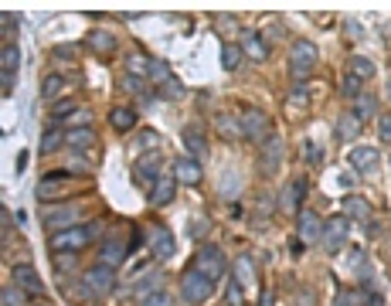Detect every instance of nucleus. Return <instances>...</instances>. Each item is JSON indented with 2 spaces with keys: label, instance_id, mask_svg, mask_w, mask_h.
<instances>
[{
  "label": "nucleus",
  "instance_id": "13d9d810",
  "mask_svg": "<svg viewBox=\"0 0 391 306\" xmlns=\"http://www.w3.org/2000/svg\"><path fill=\"white\" fill-rule=\"evenodd\" d=\"M28 160H31V153L24 150L21 156H17V170H24V167H28Z\"/></svg>",
  "mask_w": 391,
  "mask_h": 306
},
{
  "label": "nucleus",
  "instance_id": "dca6fc26",
  "mask_svg": "<svg viewBox=\"0 0 391 306\" xmlns=\"http://www.w3.org/2000/svg\"><path fill=\"white\" fill-rule=\"evenodd\" d=\"M174 177L177 184H188V187H197L201 177H204V170H201V163H197L194 156H174Z\"/></svg>",
  "mask_w": 391,
  "mask_h": 306
},
{
  "label": "nucleus",
  "instance_id": "72a5a7b5",
  "mask_svg": "<svg viewBox=\"0 0 391 306\" xmlns=\"http://www.w3.org/2000/svg\"><path fill=\"white\" fill-rule=\"evenodd\" d=\"M147 82H153V86L170 82V65H167L163 58H150V68H147Z\"/></svg>",
  "mask_w": 391,
  "mask_h": 306
},
{
  "label": "nucleus",
  "instance_id": "37998d69",
  "mask_svg": "<svg viewBox=\"0 0 391 306\" xmlns=\"http://www.w3.org/2000/svg\"><path fill=\"white\" fill-rule=\"evenodd\" d=\"M82 106L78 102H55V109H51V120H55V126L65 120V113H78Z\"/></svg>",
  "mask_w": 391,
  "mask_h": 306
},
{
  "label": "nucleus",
  "instance_id": "aec40b11",
  "mask_svg": "<svg viewBox=\"0 0 391 306\" xmlns=\"http://www.w3.org/2000/svg\"><path fill=\"white\" fill-rule=\"evenodd\" d=\"M231 279L242 286V289H249V286H256V259L249 255V252H242L238 259H235V269H231Z\"/></svg>",
  "mask_w": 391,
  "mask_h": 306
},
{
  "label": "nucleus",
  "instance_id": "79ce46f5",
  "mask_svg": "<svg viewBox=\"0 0 391 306\" xmlns=\"http://www.w3.org/2000/svg\"><path fill=\"white\" fill-rule=\"evenodd\" d=\"M157 95H160V99H174V102H177V99H184V86H181L177 79H170V82H163V86H160V92H157Z\"/></svg>",
  "mask_w": 391,
  "mask_h": 306
},
{
  "label": "nucleus",
  "instance_id": "2f4dec72",
  "mask_svg": "<svg viewBox=\"0 0 391 306\" xmlns=\"http://www.w3.org/2000/svg\"><path fill=\"white\" fill-rule=\"evenodd\" d=\"M351 269L358 273L360 286L371 282V262H367V252H364V248H354V252H351Z\"/></svg>",
  "mask_w": 391,
  "mask_h": 306
},
{
  "label": "nucleus",
  "instance_id": "bf43d9fd",
  "mask_svg": "<svg viewBox=\"0 0 391 306\" xmlns=\"http://www.w3.org/2000/svg\"><path fill=\"white\" fill-rule=\"evenodd\" d=\"M303 248H306V245L299 242V239H293V255H303Z\"/></svg>",
  "mask_w": 391,
  "mask_h": 306
},
{
  "label": "nucleus",
  "instance_id": "473e14b6",
  "mask_svg": "<svg viewBox=\"0 0 391 306\" xmlns=\"http://www.w3.org/2000/svg\"><path fill=\"white\" fill-rule=\"evenodd\" d=\"M160 289H163V273L140 275V282H136V296H140V300H147L150 293H160Z\"/></svg>",
  "mask_w": 391,
  "mask_h": 306
},
{
  "label": "nucleus",
  "instance_id": "f03ea898",
  "mask_svg": "<svg viewBox=\"0 0 391 306\" xmlns=\"http://www.w3.org/2000/svg\"><path fill=\"white\" fill-rule=\"evenodd\" d=\"M82 296H109L113 289H116V269H109V266H102L96 262L92 269H85L82 273Z\"/></svg>",
  "mask_w": 391,
  "mask_h": 306
},
{
  "label": "nucleus",
  "instance_id": "7c9ffc66",
  "mask_svg": "<svg viewBox=\"0 0 391 306\" xmlns=\"http://www.w3.org/2000/svg\"><path fill=\"white\" fill-rule=\"evenodd\" d=\"M215 126H218V133H222V136H228V140H245L242 122L231 120L228 113H218V116H215Z\"/></svg>",
  "mask_w": 391,
  "mask_h": 306
},
{
  "label": "nucleus",
  "instance_id": "20e7f679",
  "mask_svg": "<svg viewBox=\"0 0 391 306\" xmlns=\"http://www.w3.org/2000/svg\"><path fill=\"white\" fill-rule=\"evenodd\" d=\"M191 269H197L201 275H208L211 282H218L222 275H225V252L218 248V245H201L194 252V262H191Z\"/></svg>",
  "mask_w": 391,
  "mask_h": 306
},
{
  "label": "nucleus",
  "instance_id": "f257e3e1",
  "mask_svg": "<svg viewBox=\"0 0 391 306\" xmlns=\"http://www.w3.org/2000/svg\"><path fill=\"white\" fill-rule=\"evenodd\" d=\"M89 242H92V235H89V228H85V225H75V228L51 232V235H48V248H51L55 255H65V252L78 255V252H82Z\"/></svg>",
  "mask_w": 391,
  "mask_h": 306
},
{
  "label": "nucleus",
  "instance_id": "393cba45",
  "mask_svg": "<svg viewBox=\"0 0 391 306\" xmlns=\"http://www.w3.org/2000/svg\"><path fill=\"white\" fill-rule=\"evenodd\" d=\"M344 218H351V221H371V204L358 198V194H347L344 198Z\"/></svg>",
  "mask_w": 391,
  "mask_h": 306
},
{
  "label": "nucleus",
  "instance_id": "4c0bfd02",
  "mask_svg": "<svg viewBox=\"0 0 391 306\" xmlns=\"http://www.w3.org/2000/svg\"><path fill=\"white\" fill-rule=\"evenodd\" d=\"M360 303H364L360 289H337V296H333V306H360Z\"/></svg>",
  "mask_w": 391,
  "mask_h": 306
},
{
  "label": "nucleus",
  "instance_id": "6e6d98bb",
  "mask_svg": "<svg viewBox=\"0 0 391 306\" xmlns=\"http://www.w3.org/2000/svg\"><path fill=\"white\" fill-rule=\"evenodd\" d=\"M215 21H218V28H228V31H235V28H238V21H235L231 14H218Z\"/></svg>",
  "mask_w": 391,
  "mask_h": 306
},
{
  "label": "nucleus",
  "instance_id": "7ed1b4c3",
  "mask_svg": "<svg viewBox=\"0 0 391 306\" xmlns=\"http://www.w3.org/2000/svg\"><path fill=\"white\" fill-rule=\"evenodd\" d=\"M215 286H218V282H211L208 275H201L197 269H188V273L181 275V296H184V303L204 306L208 300H211Z\"/></svg>",
  "mask_w": 391,
  "mask_h": 306
},
{
  "label": "nucleus",
  "instance_id": "09e8293b",
  "mask_svg": "<svg viewBox=\"0 0 391 306\" xmlns=\"http://www.w3.org/2000/svg\"><path fill=\"white\" fill-rule=\"evenodd\" d=\"M378 140H381V143H391V113L388 116H378Z\"/></svg>",
  "mask_w": 391,
  "mask_h": 306
},
{
  "label": "nucleus",
  "instance_id": "9b49d317",
  "mask_svg": "<svg viewBox=\"0 0 391 306\" xmlns=\"http://www.w3.org/2000/svg\"><path fill=\"white\" fill-rule=\"evenodd\" d=\"M160 163H163L160 150H153L150 156L136 160V167H133V177H136V184H140V187H150V191H153V184L163 177V174H160Z\"/></svg>",
  "mask_w": 391,
  "mask_h": 306
},
{
  "label": "nucleus",
  "instance_id": "5701e85b",
  "mask_svg": "<svg viewBox=\"0 0 391 306\" xmlns=\"http://www.w3.org/2000/svg\"><path fill=\"white\" fill-rule=\"evenodd\" d=\"M136 122H140V116H136V109H130V106H116V109L109 113V126H113L116 133H130Z\"/></svg>",
  "mask_w": 391,
  "mask_h": 306
},
{
  "label": "nucleus",
  "instance_id": "c85d7f7f",
  "mask_svg": "<svg viewBox=\"0 0 391 306\" xmlns=\"http://www.w3.org/2000/svg\"><path fill=\"white\" fill-rule=\"evenodd\" d=\"M354 116H358L360 122L371 120V116H378V99H374V95H371L367 89H364L358 99H354Z\"/></svg>",
  "mask_w": 391,
  "mask_h": 306
},
{
  "label": "nucleus",
  "instance_id": "412c9836",
  "mask_svg": "<svg viewBox=\"0 0 391 306\" xmlns=\"http://www.w3.org/2000/svg\"><path fill=\"white\" fill-rule=\"evenodd\" d=\"M184 147H188V156H194L197 163L208 160V136H204L197 126H188V129H184Z\"/></svg>",
  "mask_w": 391,
  "mask_h": 306
},
{
  "label": "nucleus",
  "instance_id": "2eb2a0df",
  "mask_svg": "<svg viewBox=\"0 0 391 306\" xmlns=\"http://www.w3.org/2000/svg\"><path fill=\"white\" fill-rule=\"evenodd\" d=\"M303 198H306V181L296 177L286 184V191L279 194V211L283 214H299L303 211Z\"/></svg>",
  "mask_w": 391,
  "mask_h": 306
},
{
  "label": "nucleus",
  "instance_id": "4be33fe9",
  "mask_svg": "<svg viewBox=\"0 0 391 306\" xmlns=\"http://www.w3.org/2000/svg\"><path fill=\"white\" fill-rule=\"evenodd\" d=\"M65 136H68V129H62V126H48L44 129V136H41V147H38V153L41 156H48V153H58L62 150V143H65Z\"/></svg>",
  "mask_w": 391,
  "mask_h": 306
},
{
  "label": "nucleus",
  "instance_id": "f704fd0d",
  "mask_svg": "<svg viewBox=\"0 0 391 306\" xmlns=\"http://www.w3.org/2000/svg\"><path fill=\"white\" fill-rule=\"evenodd\" d=\"M358 129H360V120L354 113H347V116H340V122H337V140H354Z\"/></svg>",
  "mask_w": 391,
  "mask_h": 306
},
{
  "label": "nucleus",
  "instance_id": "9d476101",
  "mask_svg": "<svg viewBox=\"0 0 391 306\" xmlns=\"http://www.w3.org/2000/svg\"><path fill=\"white\" fill-rule=\"evenodd\" d=\"M283 153H286L283 150V140H279L276 133L259 147V170L265 174V177H272V174L283 167Z\"/></svg>",
  "mask_w": 391,
  "mask_h": 306
},
{
  "label": "nucleus",
  "instance_id": "bb28decb",
  "mask_svg": "<svg viewBox=\"0 0 391 306\" xmlns=\"http://www.w3.org/2000/svg\"><path fill=\"white\" fill-rule=\"evenodd\" d=\"M65 86L68 82H65V75H62V72L44 75V82H41V99H44V102H55V99L65 92Z\"/></svg>",
  "mask_w": 391,
  "mask_h": 306
},
{
  "label": "nucleus",
  "instance_id": "3c124183",
  "mask_svg": "<svg viewBox=\"0 0 391 306\" xmlns=\"http://www.w3.org/2000/svg\"><path fill=\"white\" fill-rule=\"evenodd\" d=\"M303 156H306L310 163H320V147H317L313 140H306V143H303Z\"/></svg>",
  "mask_w": 391,
  "mask_h": 306
},
{
  "label": "nucleus",
  "instance_id": "e433bc0d",
  "mask_svg": "<svg viewBox=\"0 0 391 306\" xmlns=\"http://www.w3.org/2000/svg\"><path fill=\"white\" fill-rule=\"evenodd\" d=\"M147 68H150V58H143V55H136V51H133L130 58H126V75L147 79Z\"/></svg>",
  "mask_w": 391,
  "mask_h": 306
},
{
  "label": "nucleus",
  "instance_id": "864d4df0",
  "mask_svg": "<svg viewBox=\"0 0 391 306\" xmlns=\"http://www.w3.org/2000/svg\"><path fill=\"white\" fill-rule=\"evenodd\" d=\"M0 92H3V99L14 92V75H7V72H0Z\"/></svg>",
  "mask_w": 391,
  "mask_h": 306
},
{
  "label": "nucleus",
  "instance_id": "c9c22d12",
  "mask_svg": "<svg viewBox=\"0 0 391 306\" xmlns=\"http://www.w3.org/2000/svg\"><path fill=\"white\" fill-rule=\"evenodd\" d=\"M0 61H3V72H7V75H14V72H17V65H21V48H17V45H3Z\"/></svg>",
  "mask_w": 391,
  "mask_h": 306
},
{
  "label": "nucleus",
  "instance_id": "ea45409f",
  "mask_svg": "<svg viewBox=\"0 0 391 306\" xmlns=\"http://www.w3.org/2000/svg\"><path fill=\"white\" fill-rule=\"evenodd\" d=\"M0 306H24V289L3 286V289H0Z\"/></svg>",
  "mask_w": 391,
  "mask_h": 306
},
{
  "label": "nucleus",
  "instance_id": "39448f33",
  "mask_svg": "<svg viewBox=\"0 0 391 306\" xmlns=\"http://www.w3.org/2000/svg\"><path fill=\"white\" fill-rule=\"evenodd\" d=\"M317 58H320L317 45H313V41H306V38H299V41H293V48H290V72L303 82V79L317 68Z\"/></svg>",
  "mask_w": 391,
  "mask_h": 306
},
{
  "label": "nucleus",
  "instance_id": "423d86ee",
  "mask_svg": "<svg viewBox=\"0 0 391 306\" xmlns=\"http://www.w3.org/2000/svg\"><path fill=\"white\" fill-rule=\"evenodd\" d=\"M238 122H242L245 140H252V143H259V147L272 136V122H269V116L259 113V109H245V113L238 116Z\"/></svg>",
  "mask_w": 391,
  "mask_h": 306
},
{
  "label": "nucleus",
  "instance_id": "ddd939ff",
  "mask_svg": "<svg viewBox=\"0 0 391 306\" xmlns=\"http://www.w3.org/2000/svg\"><path fill=\"white\" fill-rule=\"evenodd\" d=\"M150 252H153V259H160V262L174 259V255H177V242H174V232H170V228H163V225L150 228Z\"/></svg>",
  "mask_w": 391,
  "mask_h": 306
},
{
  "label": "nucleus",
  "instance_id": "c03bdc74",
  "mask_svg": "<svg viewBox=\"0 0 391 306\" xmlns=\"http://www.w3.org/2000/svg\"><path fill=\"white\" fill-rule=\"evenodd\" d=\"M140 306H174V300L167 289H160V293H150L147 300H140Z\"/></svg>",
  "mask_w": 391,
  "mask_h": 306
},
{
  "label": "nucleus",
  "instance_id": "603ef678",
  "mask_svg": "<svg viewBox=\"0 0 391 306\" xmlns=\"http://www.w3.org/2000/svg\"><path fill=\"white\" fill-rule=\"evenodd\" d=\"M51 55H55V58H75V55H78V48H75V45H58Z\"/></svg>",
  "mask_w": 391,
  "mask_h": 306
},
{
  "label": "nucleus",
  "instance_id": "c756f323",
  "mask_svg": "<svg viewBox=\"0 0 391 306\" xmlns=\"http://www.w3.org/2000/svg\"><path fill=\"white\" fill-rule=\"evenodd\" d=\"M242 61H245V51H242L235 41H225V48H222V68H225V72H238Z\"/></svg>",
  "mask_w": 391,
  "mask_h": 306
},
{
  "label": "nucleus",
  "instance_id": "de8ad7c7",
  "mask_svg": "<svg viewBox=\"0 0 391 306\" xmlns=\"http://www.w3.org/2000/svg\"><path fill=\"white\" fill-rule=\"evenodd\" d=\"M75 262H78V255H72V252H65V255H55V269H58V273L75 269Z\"/></svg>",
  "mask_w": 391,
  "mask_h": 306
},
{
  "label": "nucleus",
  "instance_id": "1a4fd4ad",
  "mask_svg": "<svg viewBox=\"0 0 391 306\" xmlns=\"http://www.w3.org/2000/svg\"><path fill=\"white\" fill-rule=\"evenodd\" d=\"M78 214L82 208L78 204H62V208H44V228L48 232H65V228H75L78 225Z\"/></svg>",
  "mask_w": 391,
  "mask_h": 306
},
{
  "label": "nucleus",
  "instance_id": "0eeeda50",
  "mask_svg": "<svg viewBox=\"0 0 391 306\" xmlns=\"http://www.w3.org/2000/svg\"><path fill=\"white\" fill-rule=\"evenodd\" d=\"M296 239H299L303 245L324 242V218L313 211V208H310V211L303 208V211L296 214Z\"/></svg>",
  "mask_w": 391,
  "mask_h": 306
},
{
  "label": "nucleus",
  "instance_id": "cd10ccee",
  "mask_svg": "<svg viewBox=\"0 0 391 306\" xmlns=\"http://www.w3.org/2000/svg\"><path fill=\"white\" fill-rule=\"evenodd\" d=\"M85 45L99 51V55H109V51H116V34H109V31H92L89 38H85Z\"/></svg>",
  "mask_w": 391,
  "mask_h": 306
},
{
  "label": "nucleus",
  "instance_id": "6e6552de",
  "mask_svg": "<svg viewBox=\"0 0 391 306\" xmlns=\"http://www.w3.org/2000/svg\"><path fill=\"white\" fill-rule=\"evenodd\" d=\"M347 239H351V218L337 214V218L324 221V248L330 255H337V252L347 245Z\"/></svg>",
  "mask_w": 391,
  "mask_h": 306
},
{
  "label": "nucleus",
  "instance_id": "8fccbe9b",
  "mask_svg": "<svg viewBox=\"0 0 391 306\" xmlns=\"http://www.w3.org/2000/svg\"><path fill=\"white\" fill-rule=\"evenodd\" d=\"M306 102H310V92H306V86L299 82V86L290 92V106H306Z\"/></svg>",
  "mask_w": 391,
  "mask_h": 306
},
{
  "label": "nucleus",
  "instance_id": "4d7b16f0",
  "mask_svg": "<svg viewBox=\"0 0 391 306\" xmlns=\"http://www.w3.org/2000/svg\"><path fill=\"white\" fill-rule=\"evenodd\" d=\"M296 303H299V306H313V289H299Z\"/></svg>",
  "mask_w": 391,
  "mask_h": 306
},
{
  "label": "nucleus",
  "instance_id": "5fc2aeb1",
  "mask_svg": "<svg viewBox=\"0 0 391 306\" xmlns=\"http://www.w3.org/2000/svg\"><path fill=\"white\" fill-rule=\"evenodd\" d=\"M0 24H3V34H14V28H17V17H14V14H0Z\"/></svg>",
  "mask_w": 391,
  "mask_h": 306
},
{
  "label": "nucleus",
  "instance_id": "a878e982",
  "mask_svg": "<svg viewBox=\"0 0 391 306\" xmlns=\"http://www.w3.org/2000/svg\"><path fill=\"white\" fill-rule=\"evenodd\" d=\"M347 75H354L358 82H371L374 79V61L364 55H351L347 58Z\"/></svg>",
  "mask_w": 391,
  "mask_h": 306
},
{
  "label": "nucleus",
  "instance_id": "6ab92c4d",
  "mask_svg": "<svg viewBox=\"0 0 391 306\" xmlns=\"http://www.w3.org/2000/svg\"><path fill=\"white\" fill-rule=\"evenodd\" d=\"M174 194H177V177L174 174H163L160 181L153 184V191H150V204L153 208H167L174 201Z\"/></svg>",
  "mask_w": 391,
  "mask_h": 306
},
{
  "label": "nucleus",
  "instance_id": "a18cd8bd",
  "mask_svg": "<svg viewBox=\"0 0 391 306\" xmlns=\"http://www.w3.org/2000/svg\"><path fill=\"white\" fill-rule=\"evenodd\" d=\"M344 95H347V99H358L360 92H364V82H358V79H354V75H347V79H344Z\"/></svg>",
  "mask_w": 391,
  "mask_h": 306
},
{
  "label": "nucleus",
  "instance_id": "4468645a",
  "mask_svg": "<svg viewBox=\"0 0 391 306\" xmlns=\"http://www.w3.org/2000/svg\"><path fill=\"white\" fill-rule=\"evenodd\" d=\"M351 167H354L358 174H374V170L381 167V150L371 147V143H360V147L351 150Z\"/></svg>",
  "mask_w": 391,
  "mask_h": 306
},
{
  "label": "nucleus",
  "instance_id": "a211bd4d",
  "mask_svg": "<svg viewBox=\"0 0 391 306\" xmlns=\"http://www.w3.org/2000/svg\"><path fill=\"white\" fill-rule=\"evenodd\" d=\"M238 48L245 51V58H252V61H265V58H269V41L262 38L259 31H242Z\"/></svg>",
  "mask_w": 391,
  "mask_h": 306
},
{
  "label": "nucleus",
  "instance_id": "a19ab883",
  "mask_svg": "<svg viewBox=\"0 0 391 306\" xmlns=\"http://www.w3.org/2000/svg\"><path fill=\"white\" fill-rule=\"evenodd\" d=\"M211 232V221H208V214H201V218H191V228H188V235L194 239V242H201L204 235Z\"/></svg>",
  "mask_w": 391,
  "mask_h": 306
},
{
  "label": "nucleus",
  "instance_id": "f8f14e48",
  "mask_svg": "<svg viewBox=\"0 0 391 306\" xmlns=\"http://www.w3.org/2000/svg\"><path fill=\"white\" fill-rule=\"evenodd\" d=\"M10 279H14V286H17V289H24L28 296H44V282H41L38 269L28 266V262L14 266V269H10Z\"/></svg>",
  "mask_w": 391,
  "mask_h": 306
},
{
  "label": "nucleus",
  "instance_id": "b1692460",
  "mask_svg": "<svg viewBox=\"0 0 391 306\" xmlns=\"http://www.w3.org/2000/svg\"><path fill=\"white\" fill-rule=\"evenodd\" d=\"M92 143H96V129H92V126H78V129H68L65 147H72V150H92Z\"/></svg>",
  "mask_w": 391,
  "mask_h": 306
},
{
  "label": "nucleus",
  "instance_id": "f3484780",
  "mask_svg": "<svg viewBox=\"0 0 391 306\" xmlns=\"http://www.w3.org/2000/svg\"><path fill=\"white\" fill-rule=\"evenodd\" d=\"M126 255H130V248L119 242V239H106V242L99 245V262L109 266V269H119L126 262Z\"/></svg>",
  "mask_w": 391,
  "mask_h": 306
},
{
  "label": "nucleus",
  "instance_id": "49530a36",
  "mask_svg": "<svg viewBox=\"0 0 391 306\" xmlns=\"http://www.w3.org/2000/svg\"><path fill=\"white\" fill-rule=\"evenodd\" d=\"M225 303L242 306V286H238L235 279H228V289H225Z\"/></svg>",
  "mask_w": 391,
  "mask_h": 306
},
{
  "label": "nucleus",
  "instance_id": "58836bf2",
  "mask_svg": "<svg viewBox=\"0 0 391 306\" xmlns=\"http://www.w3.org/2000/svg\"><path fill=\"white\" fill-rule=\"evenodd\" d=\"M157 147H160V133H157V129H143V133H140V136H136V150H157Z\"/></svg>",
  "mask_w": 391,
  "mask_h": 306
}]
</instances>
